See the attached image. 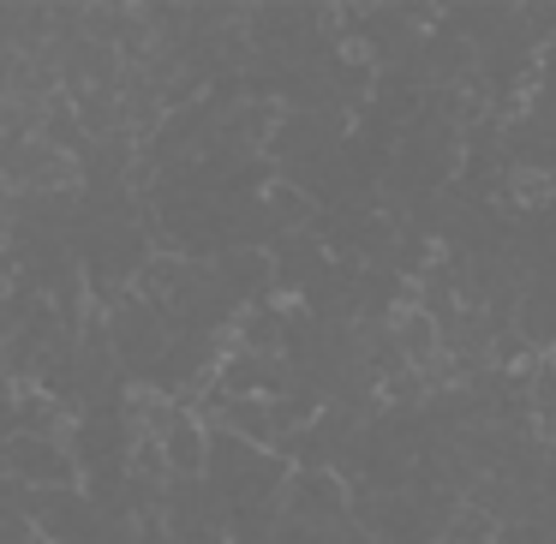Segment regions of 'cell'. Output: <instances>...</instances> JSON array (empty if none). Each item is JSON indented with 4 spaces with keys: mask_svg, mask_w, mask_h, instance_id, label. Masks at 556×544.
Masks as SVG:
<instances>
[{
    "mask_svg": "<svg viewBox=\"0 0 556 544\" xmlns=\"http://www.w3.org/2000/svg\"><path fill=\"white\" fill-rule=\"evenodd\" d=\"M395 336H401V347H407V353H425V347H431V324H425V317H401Z\"/></svg>",
    "mask_w": 556,
    "mask_h": 544,
    "instance_id": "6da1fadb",
    "label": "cell"
}]
</instances>
